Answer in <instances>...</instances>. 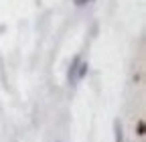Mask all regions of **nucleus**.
<instances>
[{
	"label": "nucleus",
	"instance_id": "nucleus-1",
	"mask_svg": "<svg viewBox=\"0 0 146 142\" xmlns=\"http://www.w3.org/2000/svg\"><path fill=\"white\" fill-rule=\"evenodd\" d=\"M79 63H81V57L75 55V57H73V61H71V65H69V71H67V81H69V85H75V83H77V67H79Z\"/></svg>",
	"mask_w": 146,
	"mask_h": 142
},
{
	"label": "nucleus",
	"instance_id": "nucleus-2",
	"mask_svg": "<svg viewBox=\"0 0 146 142\" xmlns=\"http://www.w3.org/2000/svg\"><path fill=\"white\" fill-rule=\"evenodd\" d=\"M114 136H116V142H124V126L120 120H114Z\"/></svg>",
	"mask_w": 146,
	"mask_h": 142
},
{
	"label": "nucleus",
	"instance_id": "nucleus-3",
	"mask_svg": "<svg viewBox=\"0 0 146 142\" xmlns=\"http://www.w3.org/2000/svg\"><path fill=\"white\" fill-rule=\"evenodd\" d=\"M87 69H89L87 61H81V63H79V67H77V81H81V79L87 75Z\"/></svg>",
	"mask_w": 146,
	"mask_h": 142
},
{
	"label": "nucleus",
	"instance_id": "nucleus-4",
	"mask_svg": "<svg viewBox=\"0 0 146 142\" xmlns=\"http://www.w3.org/2000/svg\"><path fill=\"white\" fill-rule=\"evenodd\" d=\"M73 2H75V6H85L89 2H94V0H73Z\"/></svg>",
	"mask_w": 146,
	"mask_h": 142
},
{
	"label": "nucleus",
	"instance_id": "nucleus-5",
	"mask_svg": "<svg viewBox=\"0 0 146 142\" xmlns=\"http://www.w3.org/2000/svg\"><path fill=\"white\" fill-rule=\"evenodd\" d=\"M138 134H140V136H144V122H142V120L138 122Z\"/></svg>",
	"mask_w": 146,
	"mask_h": 142
}]
</instances>
